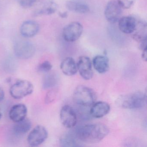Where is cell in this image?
Wrapping results in <instances>:
<instances>
[{
	"label": "cell",
	"mask_w": 147,
	"mask_h": 147,
	"mask_svg": "<svg viewBox=\"0 0 147 147\" xmlns=\"http://www.w3.org/2000/svg\"><path fill=\"white\" fill-rule=\"evenodd\" d=\"M106 125L100 123L92 124L79 127L75 133L81 142L87 144L97 143L103 140L109 133Z\"/></svg>",
	"instance_id": "1"
},
{
	"label": "cell",
	"mask_w": 147,
	"mask_h": 147,
	"mask_svg": "<svg viewBox=\"0 0 147 147\" xmlns=\"http://www.w3.org/2000/svg\"><path fill=\"white\" fill-rule=\"evenodd\" d=\"M96 98L94 91L86 86H78L73 94V99L75 103L85 107L92 106L95 102Z\"/></svg>",
	"instance_id": "2"
},
{
	"label": "cell",
	"mask_w": 147,
	"mask_h": 147,
	"mask_svg": "<svg viewBox=\"0 0 147 147\" xmlns=\"http://www.w3.org/2000/svg\"><path fill=\"white\" fill-rule=\"evenodd\" d=\"M146 98L145 94L136 92L121 97L119 103L120 106L125 109H138L144 106L146 103Z\"/></svg>",
	"instance_id": "3"
},
{
	"label": "cell",
	"mask_w": 147,
	"mask_h": 147,
	"mask_svg": "<svg viewBox=\"0 0 147 147\" xmlns=\"http://www.w3.org/2000/svg\"><path fill=\"white\" fill-rule=\"evenodd\" d=\"M33 91L34 86L30 82L26 80H19L12 85L10 93L13 98L20 99L32 94Z\"/></svg>",
	"instance_id": "4"
},
{
	"label": "cell",
	"mask_w": 147,
	"mask_h": 147,
	"mask_svg": "<svg viewBox=\"0 0 147 147\" xmlns=\"http://www.w3.org/2000/svg\"><path fill=\"white\" fill-rule=\"evenodd\" d=\"M83 31L82 24L78 22L69 23L63 30L62 36L63 39L68 42H74L81 36Z\"/></svg>",
	"instance_id": "5"
},
{
	"label": "cell",
	"mask_w": 147,
	"mask_h": 147,
	"mask_svg": "<svg viewBox=\"0 0 147 147\" xmlns=\"http://www.w3.org/2000/svg\"><path fill=\"white\" fill-rule=\"evenodd\" d=\"M13 50L15 55L21 59L31 58L34 55L36 51L34 45L30 42L26 40H19L16 42Z\"/></svg>",
	"instance_id": "6"
},
{
	"label": "cell",
	"mask_w": 147,
	"mask_h": 147,
	"mask_svg": "<svg viewBox=\"0 0 147 147\" xmlns=\"http://www.w3.org/2000/svg\"><path fill=\"white\" fill-rule=\"evenodd\" d=\"M48 132L42 125L36 126L28 135L27 142L32 147H37L42 144L47 139Z\"/></svg>",
	"instance_id": "7"
},
{
	"label": "cell",
	"mask_w": 147,
	"mask_h": 147,
	"mask_svg": "<svg viewBox=\"0 0 147 147\" xmlns=\"http://www.w3.org/2000/svg\"><path fill=\"white\" fill-rule=\"evenodd\" d=\"M122 13V8L117 1H111L108 2L105 8V18L109 23L115 24L121 18Z\"/></svg>",
	"instance_id": "8"
},
{
	"label": "cell",
	"mask_w": 147,
	"mask_h": 147,
	"mask_svg": "<svg viewBox=\"0 0 147 147\" xmlns=\"http://www.w3.org/2000/svg\"><path fill=\"white\" fill-rule=\"evenodd\" d=\"M60 119L62 124L69 129L73 128L77 123V115L71 107L66 105L63 107L60 112Z\"/></svg>",
	"instance_id": "9"
},
{
	"label": "cell",
	"mask_w": 147,
	"mask_h": 147,
	"mask_svg": "<svg viewBox=\"0 0 147 147\" xmlns=\"http://www.w3.org/2000/svg\"><path fill=\"white\" fill-rule=\"evenodd\" d=\"M38 5L34 10V16L51 15L55 13L57 9V4L55 0H40Z\"/></svg>",
	"instance_id": "10"
},
{
	"label": "cell",
	"mask_w": 147,
	"mask_h": 147,
	"mask_svg": "<svg viewBox=\"0 0 147 147\" xmlns=\"http://www.w3.org/2000/svg\"><path fill=\"white\" fill-rule=\"evenodd\" d=\"M92 62L87 56L80 57L77 63V68L81 76L85 80H91L93 76Z\"/></svg>",
	"instance_id": "11"
},
{
	"label": "cell",
	"mask_w": 147,
	"mask_h": 147,
	"mask_svg": "<svg viewBox=\"0 0 147 147\" xmlns=\"http://www.w3.org/2000/svg\"><path fill=\"white\" fill-rule=\"evenodd\" d=\"M137 22L136 19L132 16L122 17L118 21L119 29L124 34H132L136 29Z\"/></svg>",
	"instance_id": "12"
},
{
	"label": "cell",
	"mask_w": 147,
	"mask_h": 147,
	"mask_svg": "<svg viewBox=\"0 0 147 147\" xmlns=\"http://www.w3.org/2000/svg\"><path fill=\"white\" fill-rule=\"evenodd\" d=\"M89 113L91 116L95 118H100L110 112V105L104 101H98L92 105Z\"/></svg>",
	"instance_id": "13"
},
{
	"label": "cell",
	"mask_w": 147,
	"mask_h": 147,
	"mask_svg": "<svg viewBox=\"0 0 147 147\" xmlns=\"http://www.w3.org/2000/svg\"><path fill=\"white\" fill-rule=\"evenodd\" d=\"M39 26L37 22L28 20L24 22L20 28V32L22 36L31 38L36 36L39 31Z\"/></svg>",
	"instance_id": "14"
},
{
	"label": "cell",
	"mask_w": 147,
	"mask_h": 147,
	"mask_svg": "<svg viewBox=\"0 0 147 147\" xmlns=\"http://www.w3.org/2000/svg\"><path fill=\"white\" fill-rule=\"evenodd\" d=\"M27 108L25 105L18 104L13 105L9 111L10 119L15 123L19 122L26 118Z\"/></svg>",
	"instance_id": "15"
},
{
	"label": "cell",
	"mask_w": 147,
	"mask_h": 147,
	"mask_svg": "<svg viewBox=\"0 0 147 147\" xmlns=\"http://www.w3.org/2000/svg\"><path fill=\"white\" fill-rule=\"evenodd\" d=\"M60 67L63 74L67 76L74 75L78 71L77 64L71 57L65 58L61 63Z\"/></svg>",
	"instance_id": "16"
},
{
	"label": "cell",
	"mask_w": 147,
	"mask_h": 147,
	"mask_svg": "<svg viewBox=\"0 0 147 147\" xmlns=\"http://www.w3.org/2000/svg\"><path fill=\"white\" fill-rule=\"evenodd\" d=\"M94 69L100 74L106 73L109 69V61L106 56H96L92 60V63Z\"/></svg>",
	"instance_id": "17"
},
{
	"label": "cell",
	"mask_w": 147,
	"mask_h": 147,
	"mask_svg": "<svg viewBox=\"0 0 147 147\" xmlns=\"http://www.w3.org/2000/svg\"><path fill=\"white\" fill-rule=\"evenodd\" d=\"M66 7L70 11L80 14L87 13L90 10L88 5L85 2L75 0H70L67 1Z\"/></svg>",
	"instance_id": "18"
},
{
	"label": "cell",
	"mask_w": 147,
	"mask_h": 147,
	"mask_svg": "<svg viewBox=\"0 0 147 147\" xmlns=\"http://www.w3.org/2000/svg\"><path fill=\"white\" fill-rule=\"evenodd\" d=\"M131 34L133 39L138 42L147 39V26L146 22L143 20L137 21L136 29Z\"/></svg>",
	"instance_id": "19"
},
{
	"label": "cell",
	"mask_w": 147,
	"mask_h": 147,
	"mask_svg": "<svg viewBox=\"0 0 147 147\" xmlns=\"http://www.w3.org/2000/svg\"><path fill=\"white\" fill-rule=\"evenodd\" d=\"M60 144L63 147H79L81 142L78 139L75 132H68L63 134L60 139Z\"/></svg>",
	"instance_id": "20"
},
{
	"label": "cell",
	"mask_w": 147,
	"mask_h": 147,
	"mask_svg": "<svg viewBox=\"0 0 147 147\" xmlns=\"http://www.w3.org/2000/svg\"><path fill=\"white\" fill-rule=\"evenodd\" d=\"M32 127L30 120L26 118L19 122H17L13 126L14 133L18 135H23L26 134Z\"/></svg>",
	"instance_id": "21"
},
{
	"label": "cell",
	"mask_w": 147,
	"mask_h": 147,
	"mask_svg": "<svg viewBox=\"0 0 147 147\" xmlns=\"http://www.w3.org/2000/svg\"><path fill=\"white\" fill-rule=\"evenodd\" d=\"M58 80L59 77L56 73L55 72L48 73L44 77L43 80V88L47 89L54 87L57 84Z\"/></svg>",
	"instance_id": "22"
},
{
	"label": "cell",
	"mask_w": 147,
	"mask_h": 147,
	"mask_svg": "<svg viewBox=\"0 0 147 147\" xmlns=\"http://www.w3.org/2000/svg\"><path fill=\"white\" fill-rule=\"evenodd\" d=\"M57 94V91L56 89H51L50 90L45 96V103L49 104L52 103L56 98Z\"/></svg>",
	"instance_id": "23"
},
{
	"label": "cell",
	"mask_w": 147,
	"mask_h": 147,
	"mask_svg": "<svg viewBox=\"0 0 147 147\" xmlns=\"http://www.w3.org/2000/svg\"><path fill=\"white\" fill-rule=\"evenodd\" d=\"M52 68L51 63L49 61H45L38 66V69L41 73H48L51 70Z\"/></svg>",
	"instance_id": "24"
},
{
	"label": "cell",
	"mask_w": 147,
	"mask_h": 147,
	"mask_svg": "<svg viewBox=\"0 0 147 147\" xmlns=\"http://www.w3.org/2000/svg\"><path fill=\"white\" fill-rule=\"evenodd\" d=\"M19 5L22 7L28 8L34 6L38 0H18Z\"/></svg>",
	"instance_id": "25"
},
{
	"label": "cell",
	"mask_w": 147,
	"mask_h": 147,
	"mask_svg": "<svg viewBox=\"0 0 147 147\" xmlns=\"http://www.w3.org/2000/svg\"><path fill=\"white\" fill-rule=\"evenodd\" d=\"M135 0H117V2L122 9H129L134 5Z\"/></svg>",
	"instance_id": "26"
},
{
	"label": "cell",
	"mask_w": 147,
	"mask_h": 147,
	"mask_svg": "<svg viewBox=\"0 0 147 147\" xmlns=\"http://www.w3.org/2000/svg\"><path fill=\"white\" fill-rule=\"evenodd\" d=\"M147 39L143 40L139 42V49L142 51L147 49Z\"/></svg>",
	"instance_id": "27"
},
{
	"label": "cell",
	"mask_w": 147,
	"mask_h": 147,
	"mask_svg": "<svg viewBox=\"0 0 147 147\" xmlns=\"http://www.w3.org/2000/svg\"><path fill=\"white\" fill-rule=\"evenodd\" d=\"M147 50H144L142 51V58L143 61H147Z\"/></svg>",
	"instance_id": "28"
},
{
	"label": "cell",
	"mask_w": 147,
	"mask_h": 147,
	"mask_svg": "<svg viewBox=\"0 0 147 147\" xmlns=\"http://www.w3.org/2000/svg\"><path fill=\"white\" fill-rule=\"evenodd\" d=\"M5 96V94L4 90L0 87V102L4 100Z\"/></svg>",
	"instance_id": "29"
},
{
	"label": "cell",
	"mask_w": 147,
	"mask_h": 147,
	"mask_svg": "<svg viewBox=\"0 0 147 147\" xmlns=\"http://www.w3.org/2000/svg\"><path fill=\"white\" fill-rule=\"evenodd\" d=\"M60 15L61 18H67V12L61 13H60Z\"/></svg>",
	"instance_id": "30"
},
{
	"label": "cell",
	"mask_w": 147,
	"mask_h": 147,
	"mask_svg": "<svg viewBox=\"0 0 147 147\" xmlns=\"http://www.w3.org/2000/svg\"><path fill=\"white\" fill-rule=\"evenodd\" d=\"M1 117H2V113L1 111V108H0V120L1 119Z\"/></svg>",
	"instance_id": "31"
}]
</instances>
